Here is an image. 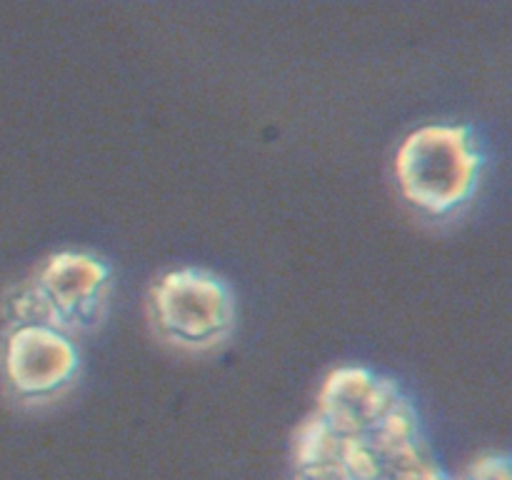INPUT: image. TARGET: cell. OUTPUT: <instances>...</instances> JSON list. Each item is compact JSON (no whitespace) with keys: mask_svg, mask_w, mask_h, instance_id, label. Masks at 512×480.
Here are the masks:
<instances>
[{"mask_svg":"<svg viewBox=\"0 0 512 480\" xmlns=\"http://www.w3.org/2000/svg\"><path fill=\"white\" fill-rule=\"evenodd\" d=\"M105 280V268L95 258L78 253L58 255L43 270L40 290L48 295L60 315H78L85 305L93 303L98 288Z\"/></svg>","mask_w":512,"mask_h":480,"instance_id":"5","label":"cell"},{"mask_svg":"<svg viewBox=\"0 0 512 480\" xmlns=\"http://www.w3.org/2000/svg\"><path fill=\"white\" fill-rule=\"evenodd\" d=\"M323 405L328 410L325 423L335 433H350L348 438H353L360 428L380 423V418L393 408V400L385 398L363 370H340L330 378Z\"/></svg>","mask_w":512,"mask_h":480,"instance_id":"4","label":"cell"},{"mask_svg":"<svg viewBox=\"0 0 512 480\" xmlns=\"http://www.w3.org/2000/svg\"><path fill=\"white\" fill-rule=\"evenodd\" d=\"M155 313L165 333L178 343L208 345L230 325L228 293L200 270H178L155 288Z\"/></svg>","mask_w":512,"mask_h":480,"instance_id":"2","label":"cell"},{"mask_svg":"<svg viewBox=\"0 0 512 480\" xmlns=\"http://www.w3.org/2000/svg\"><path fill=\"white\" fill-rule=\"evenodd\" d=\"M480 158L463 128H423L410 135L398 153L403 193L433 213L463 203L478 178Z\"/></svg>","mask_w":512,"mask_h":480,"instance_id":"1","label":"cell"},{"mask_svg":"<svg viewBox=\"0 0 512 480\" xmlns=\"http://www.w3.org/2000/svg\"><path fill=\"white\" fill-rule=\"evenodd\" d=\"M5 368L20 393H50L73 375L75 350L48 325H23L10 335Z\"/></svg>","mask_w":512,"mask_h":480,"instance_id":"3","label":"cell"},{"mask_svg":"<svg viewBox=\"0 0 512 480\" xmlns=\"http://www.w3.org/2000/svg\"><path fill=\"white\" fill-rule=\"evenodd\" d=\"M470 480H510L508 460L505 458H485L475 463L470 470Z\"/></svg>","mask_w":512,"mask_h":480,"instance_id":"6","label":"cell"}]
</instances>
